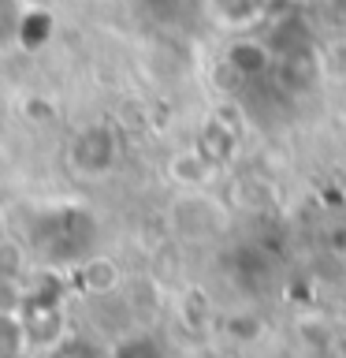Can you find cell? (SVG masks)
I'll use <instances>...</instances> for the list:
<instances>
[{"instance_id": "obj_1", "label": "cell", "mask_w": 346, "mask_h": 358, "mask_svg": "<svg viewBox=\"0 0 346 358\" xmlns=\"http://www.w3.org/2000/svg\"><path fill=\"white\" fill-rule=\"evenodd\" d=\"M30 336L19 321V310L0 313V358H30Z\"/></svg>"}, {"instance_id": "obj_2", "label": "cell", "mask_w": 346, "mask_h": 358, "mask_svg": "<svg viewBox=\"0 0 346 358\" xmlns=\"http://www.w3.org/2000/svg\"><path fill=\"white\" fill-rule=\"evenodd\" d=\"M116 280H119L116 265L105 262V257H89V262L82 265V284H86V291H93V295L112 291V287H116Z\"/></svg>"}, {"instance_id": "obj_3", "label": "cell", "mask_w": 346, "mask_h": 358, "mask_svg": "<svg viewBox=\"0 0 346 358\" xmlns=\"http://www.w3.org/2000/svg\"><path fill=\"white\" fill-rule=\"evenodd\" d=\"M22 19H27V8H22L19 0H0V49L19 38Z\"/></svg>"}, {"instance_id": "obj_4", "label": "cell", "mask_w": 346, "mask_h": 358, "mask_svg": "<svg viewBox=\"0 0 346 358\" xmlns=\"http://www.w3.org/2000/svg\"><path fill=\"white\" fill-rule=\"evenodd\" d=\"M49 358H105V355L97 351V343L82 340V336H60L49 347Z\"/></svg>"}]
</instances>
